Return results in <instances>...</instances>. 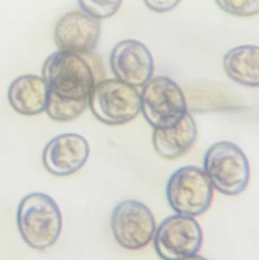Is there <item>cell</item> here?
Wrapping results in <instances>:
<instances>
[{
    "label": "cell",
    "instance_id": "cell-1",
    "mask_svg": "<svg viewBox=\"0 0 259 260\" xmlns=\"http://www.w3.org/2000/svg\"><path fill=\"white\" fill-rule=\"evenodd\" d=\"M102 58L93 51L59 50L46 58L42 78L48 87V101L86 108L95 86L105 79Z\"/></svg>",
    "mask_w": 259,
    "mask_h": 260
},
{
    "label": "cell",
    "instance_id": "cell-2",
    "mask_svg": "<svg viewBox=\"0 0 259 260\" xmlns=\"http://www.w3.org/2000/svg\"><path fill=\"white\" fill-rule=\"evenodd\" d=\"M17 224L23 240L31 249L45 251L55 245L62 229V217L55 200L42 192L23 197L17 212Z\"/></svg>",
    "mask_w": 259,
    "mask_h": 260
},
{
    "label": "cell",
    "instance_id": "cell-3",
    "mask_svg": "<svg viewBox=\"0 0 259 260\" xmlns=\"http://www.w3.org/2000/svg\"><path fill=\"white\" fill-rule=\"evenodd\" d=\"M205 173L213 188L223 195L238 196L250 180V166L241 147L219 141L208 148L203 160Z\"/></svg>",
    "mask_w": 259,
    "mask_h": 260
},
{
    "label": "cell",
    "instance_id": "cell-4",
    "mask_svg": "<svg viewBox=\"0 0 259 260\" xmlns=\"http://www.w3.org/2000/svg\"><path fill=\"white\" fill-rule=\"evenodd\" d=\"M170 207L181 215L196 217L209 210L213 199V187L204 170L187 165L170 176L166 186Z\"/></svg>",
    "mask_w": 259,
    "mask_h": 260
},
{
    "label": "cell",
    "instance_id": "cell-5",
    "mask_svg": "<svg viewBox=\"0 0 259 260\" xmlns=\"http://www.w3.org/2000/svg\"><path fill=\"white\" fill-rule=\"evenodd\" d=\"M88 105L100 122L108 125H125L141 112V98L137 88L117 79H104L90 93Z\"/></svg>",
    "mask_w": 259,
    "mask_h": 260
},
{
    "label": "cell",
    "instance_id": "cell-6",
    "mask_svg": "<svg viewBox=\"0 0 259 260\" xmlns=\"http://www.w3.org/2000/svg\"><path fill=\"white\" fill-rule=\"evenodd\" d=\"M140 98L143 116L154 128L175 126L188 113L184 92L176 82L165 76L150 79Z\"/></svg>",
    "mask_w": 259,
    "mask_h": 260
},
{
    "label": "cell",
    "instance_id": "cell-7",
    "mask_svg": "<svg viewBox=\"0 0 259 260\" xmlns=\"http://www.w3.org/2000/svg\"><path fill=\"white\" fill-rule=\"evenodd\" d=\"M111 228L114 239L123 249L140 250L153 239L156 220L147 206L137 200H125L112 210Z\"/></svg>",
    "mask_w": 259,
    "mask_h": 260
},
{
    "label": "cell",
    "instance_id": "cell-8",
    "mask_svg": "<svg viewBox=\"0 0 259 260\" xmlns=\"http://www.w3.org/2000/svg\"><path fill=\"white\" fill-rule=\"evenodd\" d=\"M203 231L197 220L188 216H170L162 221L153 240L163 260H183L196 255L203 244Z\"/></svg>",
    "mask_w": 259,
    "mask_h": 260
},
{
    "label": "cell",
    "instance_id": "cell-9",
    "mask_svg": "<svg viewBox=\"0 0 259 260\" xmlns=\"http://www.w3.org/2000/svg\"><path fill=\"white\" fill-rule=\"evenodd\" d=\"M110 66L117 80L135 88L144 87L154 71L150 51L142 42L133 39L122 41L114 47Z\"/></svg>",
    "mask_w": 259,
    "mask_h": 260
},
{
    "label": "cell",
    "instance_id": "cell-10",
    "mask_svg": "<svg viewBox=\"0 0 259 260\" xmlns=\"http://www.w3.org/2000/svg\"><path fill=\"white\" fill-rule=\"evenodd\" d=\"M90 154L88 141L77 134H63L48 142L42 153V163L55 176H69L82 169Z\"/></svg>",
    "mask_w": 259,
    "mask_h": 260
},
{
    "label": "cell",
    "instance_id": "cell-11",
    "mask_svg": "<svg viewBox=\"0 0 259 260\" xmlns=\"http://www.w3.org/2000/svg\"><path fill=\"white\" fill-rule=\"evenodd\" d=\"M100 35V21L82 10H75L57 21L54 41L59 50L90 52L98 45Z\"/></svg>",
    "mask_w": 259,
    "mask_h": 260
},
{
    "label": "cell",
    "instance_id": "cell-12",
    "mask_svg": "<svg viewBox=\"0 0 259 260\" xmlns=\"http://www.w3.org/2000/svg\"><path fill=\"white\" fill-rule=\"evenodd\" d=\"M8 101L12 109L26 116L45 112L48 103V87L42 77L32 74L17 77L10 84Z\"/></svg>",
    "mask_w": 259,
    "mask_h": 260
},
{
    "label": "cell",
    "instance_id": "cell-13",
    "mask_svg": "<svg viewBox=\"0 0 259 260\" xmlns=\"http://www.w3.org/2000/svg\"><path fill=\"white\" fill-rule=\"evenodd\" d=\"M197 125L189 113L181 122L168 128H154L153 145L156 153L167 160L178 158L186 154L197 139Z\"/></svg>",
    "mask_w": 259,
    "mask_h": 260
},
{
    "label": "cell",
    "instance_id": "cell-14",
    "mask_svg": "<svg viewBox=\"0 0 259 260\" xmlns=\"http://www.w3.org/2000/svg\"><path fill=\"white\" fill-rule=\"evenodd\" d=\"M223 67L226 75L237 84L248 87L259 85V48L241 45L226 52Z\"/></svg>",
    "mask_w": 259,
    "mask_h": 260
},
{
    "label": "cell",
    "instance_id": "cell-15",
    "mask_svg": "<svg viewBox=\"0 0 259 260\" xmlns=\"http://www.w3.org/2000/svg\"><path fill=\"white\" fill-rule=\"evenodd\" d=\"M123 0H78L80 8L96 20L113 17L119 10Z\"/></svg>",
    "mask_w": 259,
    "mask_h": 260
},
{
    "label": "cell",
    "instance_id": "cell-16",
    "mask_svg": "<svg viewBox=\"0 0 259 260\" xmlns=\"http://www.w3.org/2000/svg\"><path fill=\"white\" fill-rule=\"evenodd\" d=\"M221 10L237 17H252L258 14L259 0H215Z\"/></svg>",
    "mask_w": 259,
    "mask_h": 260
},
{
    "label": "cell",
    "instance_id": "cell-17",
    "mask_svg": "<svg viewBox=\"0 0 259 260\" xmlns=\"http://www.w3.org/2000/svg\"><path fill=\"white\" fill-rule=\"evenodd\" d=\"M181 0H143L145 5L155 13L165 14L174 10Z\"/></svg>",
    "mask_w": 259,
    "mask_h": 260
},
{
    "label": "cell",
    "instance_id": "cell-18",
    "mask_svg": "<svg viewBox=\"0 0 259 260\" xmlns=\"http://www.w3.org/2000/svg\"><path fill=\"white\" fill-rule=\"evenodd\" d=\"M183 260H209L207 258H204V257L200 256V255H193V256L189 257V258H185Z\"/></svg>",
    "mask_w": 259,
    "mask_h": 260
}]
</instances>
